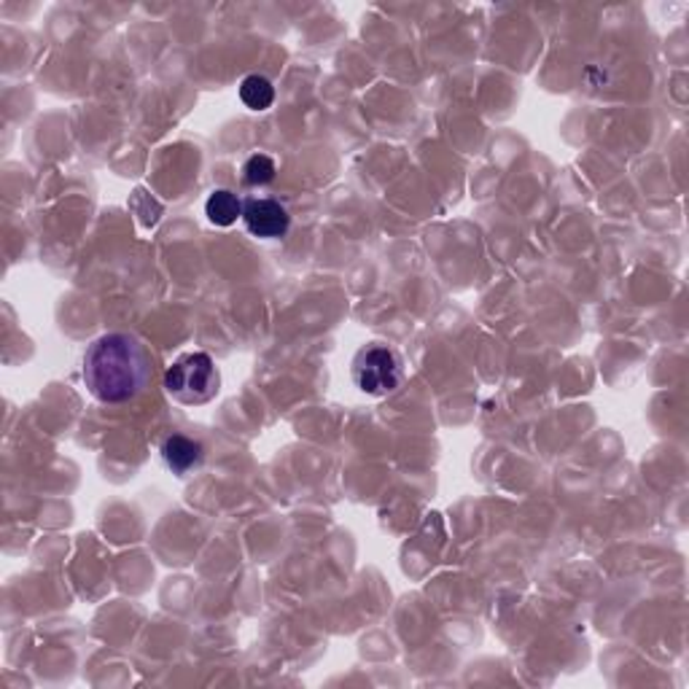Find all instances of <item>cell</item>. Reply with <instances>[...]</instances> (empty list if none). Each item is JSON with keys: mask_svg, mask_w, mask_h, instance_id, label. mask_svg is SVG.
<instances>
[{"mask_svg": "<svg viewBox=\"0 0 689 689\" xmlns=\"http://www.w3.org/2000/svg\"><path fill=\"white\" fill-rule=\"evenodd\" d=\"M81 375L98 402L128 404L149 391L154 381V356L135 334L111 332L87 347Z\"/></svg>", "mask_w": 689, "mask_h": 689, "instance_id": "6da1fadb", "label": "cell"}, {"mask_svg": "<svg viewBox=\"0 0 689 689\" xmlns=\"http://www.w3.org/2000/svg\"><path fill=\"white\" fill-rule=\"evenodd\" d=\"M219 388L221 375L207 353H183L164 372V391H168V396H173L181 404H189V407L213 402L219 396Z\"/></svg>", "mask_w": 689, "mask_h": 689, "instance_id": "7a4b0ae2", "label": "cell"}, {"mask_svg": "<svg viewBox=\"0 0 689 689\" xmlns=\"http://www.w3.org/2000/svg\"><path fill=\"white\" fill-rule=\"evenodd\" d=\"M356 388L366 396H388L404 381V362L399 353L385 343H369L356 353L351 366Z\"/></svg>", "mask_w": 689, "mask_h": 689, "instance_id": "3957f363", "label": "cell"}, {"mask_svg": "<svg viewBox=\"0 0 689 689\" xmlns=\"http://www.w3.org/2000/svg\"><path fill=\"white\" fill-rule=\"evenodd\" d=\"M243 224L254 237L277 240V237H286V232L291 226V216H288L286 205H281L277 200L254 197V200L243 202Z\"/></svg>", "mask_w": 689, "mask_h": 689, "instance_id": "277c9868", "label": "cell"}, {"mask_svg": "<svg viewBox=\"0 0 689 689\" xmlns=\"http://www.w3.org/2000/svg\"><path fill=\"white\" fill-rule=\"evenodd\" d=\"M160 453H162L164 466H168L173 474H179V477L197 472L202 466V460H205V447H202L197 439L183 436V434H170L168 439L162 442Z\"/></svg>", "mask_w": 689, "mask_h": 689, "instance_id": "5b68a950", "label": "cell"}, {"mask_svg": "<svg viewBox=\"0 0 689 689\" xmlns=\"http://www.w3.org/2000/svg\"><path fill=\"white\" fill-rule=\"evenodd\" d=\"M205 216L216 226H232L243 219V200L230 189H216L205 202Z\"/></svg>", "mask_w": 689, "mask_h": 689, "instance_id": "8992f818", "label": "cell"}, {"mask_svg": "<svg viewBox=\"0 0 689 689\" xmlns=\"http://www.w3.org/2000/svg\"><path fill=\"white\" fill-rule=\"evenodd\" d=\"M240 100L251 111H267L275 103V87L267 75L251 73L240 81Z\"/></svg>", "mask_w": 689, "mask_h": 689, "instance_id": "52a82bcc", "label": "cell"}, {"mask_svg": "<svg viewBox=\"0 0 689 689\" xmlns=\"http://www.w3.org/2000/svg\"><path fill=\"white\" fill-rule=\"evenodd\" d=\"M275 160L267 154H254L249 162L243 164V181L249 186H267V183L275 181Z\"/></svg>", "mask_w": 689, "mask_h": 689, "instance_id": "ba28073f", "label": "cell"}]
</instances>
